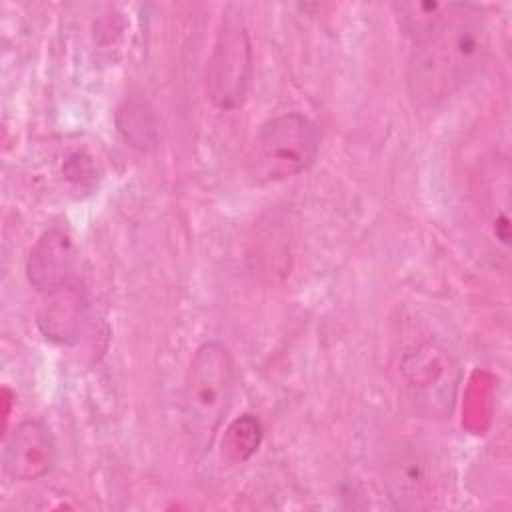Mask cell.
<instances>
[{
	"mask_svg": "<svg viewBox=\"0 0 512 512\" xmlns=\"http://www.w3.org/2000/svg\"><path fill=\"white\" fill-rule=\"evenodd\" d=\"M406 92L416 108H436L466 86L490 52L484 10L468 2L440 4L434 18L412 36Z\"/></svg>",
	"mask_w": 512,
	"mask_h": 512,
	"instance_id": "cell-1",
	"label": "cell"
},
{
	"mask_svg": "<svg viewBox=\"0 0 512 512\" xmlns=\"http://www.w3.org/2000/svg\"><path fill=\"white\" fill-rule=\"evenodd\" d=\"M236 386V366L220 340L202 342L190 358L180 398V422L190 446L198 452L212 448L228 414Z\"/></svg>",
	"mask_w": 512,
	"mask_h": 512,
	"instance_id": "cell-2",
	"label": "cell"
},
{
	"mask_svg": "<svg viewBox=\"0 0 512 512\" xmlns=\"http://www.w3.org/2000/svg\"><path fill=\"white\" fill-rule=\"evenodd\" d=\"M322 132L300 112L268 118L254 140L250 170L258 182H280L306 172L318 158Z\"/></svg>",
	"mask_w": 512,
	"mask_h": 512,
	"instance_id": "cell-3",
	"label": "cell"
},
{
	"mask_svg": "<svg viewBox=\"0 0 512 512\" xmlns=\"http://www.w3.org/2000/svg\"><path fill=\"white\" fill-rule=\"evenodd\" d=\"M252 46L242 18L224 16L206 66V96L218 110L238 108L248 92Z\"/></svg>",
	"mask_w": 512,
	"mask_h": 512,
	"instance_id": "cell-4",
	"label": "cell"
},
{
	"mask_svg": "<svg viewBox=\"0 0 512 512\" xmlns=\"http://www.w3.org/2000/svg\"><path fill=\"white\" fill-rule=\"evenodd\" d=\"M400 372L414 408L430 418H446L452 412L458 368L446 350L424 340L404 352Z\"/></svg>",
	"mask_w": 512,
	"mask_h": 512,
	"instance_id": "cell-5",
	"label": "cell"
},
{
	"mask_svg": "<svg viewBox=\"0 0 512 512\" xmlns=\"http://www.w3.org/2000/svg\"><path fill=\"white\" fill-rule=\"evenodd\" d=\"M384 486L396 508H432L444 486L440 462L418 444H402L386 460Z\"/></svg>",
	"mask_w": 512,
	"mask_h": 512,
	"instance_id": "cell-6",
	"label": "cell"
},
{
	"mask_svg": "<svg viewBox=\"0 0 512 512\" xmlns=\"http://www.w3.org/2000/svg\"><path fill=\"white\" fill-rule=\"evenodd\" d=\"M56 464V442L50 428L36 418L22 420L8 434L2 448L4 472L20 482L46 476Z\"/></svg>",
	"mask_w": 512,
	"mask_h": 512,
	"instance_id": "cell-7",
	"label": "cell"
},
{
	"mask_svg": "<svg viewBox=\"0 0 512 512\" xmlns=\"http://www.w3.org/2000/svg\"><path fill=\"white\" fill-rule=\"evenodd\" d=\"M74 246L60 228L46 230L30 250L26 274L28 282L40 292H52L74 282Z\"/></svg>",
	"mask_w": 512,
	"mask_h": 512,
	"instance_id": "cell-8",
	"label": "cell"
},
{
	"mask_svg": "<svg viewBox=\"0 0 512 512\" xmlns=\"http://www.w3.org/2000/svg\"><path fill=\"white\" fill-rule=\"evenodd\" d=\"M86 314V298L76 282L46 292V300L38 312V328L48 340L72 344L78 340Z\"/></svg>",
	"mask_w": 512,
	"mask_h": 512,
	"instance_id": "cell-9",
	"label": "cell"
},
{
	"mask_svg": "<svg viewBox=\"0 0 512 512\" xmlns=\"http://www.w3.org/2000/svg\"><path fill=\"white\" fill-rule=\"evenodd\" d=\"M260 442H262L260 422L252 414H244L236 418L224 432L222 454H226L230 462H244L258 450Z\"/></svg>",
	"mask_w": 512,
	"mask_h": 512,
	"instance_id": "cell-10",
	"label": "cell"
},
{
	"mask_svg": "<svg viewBox=\"0 0 512 512\" xmlns=\"http://www.w3.org/2000/svg\"><path fill=\"white\" fill-rule=\"evenodd\" d=\"M118 126L126 140L134 146H146L154 142L156 124L150 112H144V104L140 102H126L118 110Z\"/></svg>",
	"mask_w": 512,
	"mask_h": 512,
	"instance_id": "cell-11",
	"label": "cell"
}]
</instances>
